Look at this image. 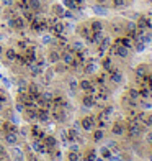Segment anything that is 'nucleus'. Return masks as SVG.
Instances as JSON below:
<instances>
[{"label":"nucleus","mask_w":152,"mask_h":161,"mask_svg":"<svg viewBox=\"0 0 152 161\" xmlns=\"http://www.w3.org/2000/svg\"><path fill=\"white\" fill-rule=\"evenodd\" d=\"M128 131H129V136H139L141 131H142L141 123L137 122L136 119H131V120H129V123H128Z\"/></svg>","instance_id":"1"},{"label":"nucleus","mask_w":152,"mask_h":161,"mask_svg":"<svg viewBox=\"0 0 152 161\" xmlns=\"http://www.w3.org/2000/svg\"><path fill=\"white\" fill-rule=\"evenodd\" d=\"M79 89H82L85 94H93L95 92V89H93V86L89 79H82V80H79Z\"/></svg>","instance_id":"2"},{"label":"nucleus","mask_w":152,"mask_h":161,"mask_svg":"<svg viewBox=\"0 0 152 161\" xmlns=\"http://www.w3.org/2000/svg\"><path fill=\"white\" fill-rule=\"evenodd\" d=\"M80 127L87 131H90V130L95 128V120H93L92 117H84V119L80 120Z\"/></svg>","instance_id":"3"},{"label":"nucleus","mask_w":152,"mask_h":161,"mask_svg":"<svg viewBox=\"0 0 152 161\" xmlns=\"http://www.w3.org/2000/svg\"><path fill=\"white\" fill-rule=\"evenodd\" d=\"M136 25H137V30H150V28H152L150 20H149V18H146V17L139 18V21H137Z\"/></svg>","instance_id":"4"},{"label":"nucleus","mask_w":152,"mask_h":161,"mask_svg":"<svg viewBox=\"0 0 152 161\" xmlns=\"http://www.w3.org/2000/svg\"><path fill=\"white\" fill-rule=\"evenodd\" d=\"M113 51H114V54H118L119 58H126L128 53H129V48H126V46H123L121 43H118V45L113 48Z\"/></svg>","instance_id":"5"},{"label":"nucleus","mask_w":152,"mask_h":161,"mask_svg":"<svg viewBox=\"0 0 152 161\" xmlns=\"http://www.w3.org/2000/svg\"><path fill=\"white\" fill-rule=\"evenodd\" d=\"M3 142H5V145H17V142H18V135L15 133V131L5 133V136H3Z\"/></svg>","instance_id":"6"},{"label":"nucleus","mask_w":152,"mask_h":161,"mask_svg":"<svg viewBox=\"0 0 152 161\" xmlns=\"http://www.w3.org/2000/svg\"><path fill=\"white\" fill-rule=\"evenodd\" d=\"M61 61L66 64V66H69V64H74L75 63V58H74V53L72 51H66L62 56H61Z\"/></svg>","instance_id":"7"},{"label":"nucleus","mask_w":152,"mask_h":161,"mask_svg":"<svg viewBox=\"0 0 152 161\" xmlns=\"http://www.w3.org/2000/svg\"><path fill=\"white\" fill-rule=\"evenodd\" d=\"M82 104L85 107H93L95 105V97H93V94H85L84 99H82Z\"/></svg>","instance_id":"8"},{"label":"nucleus","mask_w":152,"mask_h":161,"mask_svg":"<svg viewBox=\"0 0 152 161\" xmlns=\"http://www.w3.org/2000/svg\"><path fill=\"white\" fill-rule=\"evenodd\" d=\"M10 25H12L13 28H23V26H25V20L21 18V17H15V18L10 20Z\"/></svg>","instance_id":"9"},{"label":"nucleus","mask_w":152,"mask_h":161,"mask_svg":"<svg viewBox=\"0 0 152 161\" xmlns=\"http://www.w3.org/2000/svg\"><path fill=\"white\" fill-rule=\"evenodd\" d=\"M90 28H92V31H93V33H101V30H103V25H101V21L95 20V21H92Z\"/></svg>","instance_id":"10"},{"label":"nucleus","mask_w":152,"mask_h":161,"mask_svg":"<svg viewBox=\"0 0 152 161\" xmlns=\"http://www.w3.org/2000/svg\"><path fill=\"white\" fill-rule=\"evenodd\" d=\"M111 131H113L114 135H123V133H124V127H123L119 122H116V123H113V128H111Z\"/></svg>","instance_id":"11"},{"label":"nucleus","mask_w":152,"mask_h":161,"mask_svg":"<svg viewBox=\"0 0 152 161\" xmlns=\"http://www.w3.org/2000/svg\"><path fill=\"white\" fill-rule=\"evenodd\" d=\"M48 59H49V63L56 64V63H59V61H61V54H59V53H56V51H51L49 56H48Z\"/></svg>","instance_id":"12"},{"label":"nucleus","mask_w":152,"mask_h":161,"mask_svg":"<svg viewBox=\"0 0 152 161\" xmlns=\"http://www.w3.org/2000/svg\"><path fill=\"white\" fill-rule=\"evenodd\" d=\"M146 72H147V69H146V66H139V68L136 69V76L139 77V79H142L144 76H146Z\"/></svg>","instance_id":"13"},{"label":"nucleus","mask_w":152,"mask_h":161,"mask_svg":"<svg viewBox=\"0 0 152 161\" xmlns=\"http://www.w3.org/2000/svg\"><path fill=\"white\" fill-rule=\"evenodd\" d=\"M5 56L8 58L10 61H13L17 58V53H15V49H5Z\"/></svg>","instance_id":"14"},{"label":"nucleus","mask_w":152,"mask_h":161,"mask_svg":"<svg viewBox=\"0 0 152 161\" xmlns=\"http://www.w3.org/2000/svg\"><path fill=\"white\" fill-rule=\"evenodd\" d=\"M100 155H101V158L108 159V158H111V151L108 150V148H101V150H100Z\"/></svg>","instance_id":"15"},{"label":"nucleus","mask_w":152,"mask_h":161,"mask_svg":"<svg viewBox=\"0 0 152 161\" xmlns=\"http://www.w3.org/2000/svg\"><path fill=\"white\" fill-rule=\"evenodd\" d=\"M123 46H126V48H131V45H133V40L131 38H124L123 41H119Z\"/></svg>","instance_id":"16"},{"label":"nucleus","mask_w":152,"mask_h":161,"mask_svg":"<svg viewBox=\"0 0 152 161\" xmlns=\"http://www.w3.org/2000/svg\"><path fill=\"white\" fill-rule=\"evenodd\" d=\"M93 138H95V140H101V138H103V130L98 128L95 133H93Z\"/></svg>","instance_id":"17"},{"label":"nucleus","mask_w":152,"mask_h":161,"mask_svg":"<svg viewBox=\"0 0 152 161\" xmlns=\"http://www.w3.org/2000/svg\"><path fill=\"white\" fill-rule=\"evenodd\" d=\"M111 79L114 80V82H119V80H121V72H118V71H113V76H111Z\"/></svg>","instance_id":"18"},{"label":"nucleus","mask_w":152,"mask_h":161,"mask_svg":"<svg viewBox=\"0 0 152 161\" xmlns=\"http://www.w3.org/2000/svg\"><path fill=\"white\" fill-rule=\"evenodd\" d=\"M129 97H131V99H137V97H139V92H137L136 89H129Z\"/></svg>","instance_id":"19"},{"label":"nucleus","mask_w":152,"mask_h":161,"mask_svg":"<svg viewBox=\"0 0 152 161\" xmlns=\"http://www.w3.org/2000/svg\"><path fill=\"white\" fill-rule=\"evenodd\" d=\"M85 159H87V161H95V159H97V155H95V151H90L89 155L85 156Z\"/></svg>","instance_id":"20"},{"label":"nucleus","mask_w":152,"mask_h":161,"mask_svg":"<svg viewBox=\"0 0 152 161\" xmlns=\"http://www.w3.org/2000/svg\"><path fill=\"white\" fill-rule=\"evenodd\" d=\"M54 13H56V15H64L62 7H59V5H54Z\"/></svg>","instance_id":"21"},{"label":"nucleus","mask_w":152,"mask_h":161,"mask_svg":"<svg viewBox=\"0 0 152 161\" xmlns=\"http://www.w3.org/2000/svg\"><path fill=\"white\" fill-rule=\"evenodd\" d=\"M144 48H146V43H142V41H137L136 49H137V51H144Z\"/></svg>","instance_id":"22"},{"label":"nucleus","mask_w":152,"mask_h":161,"mask_svg":"<svg viewBox=\"0 0 152 161\" xmlns=\"http://www.w3.org/2000/svg\"><path fill=\"white\" fill-rule=\"evenodd\" d=\"M69 159L70 161H79V155L77 153H69Z\"/></svg>","instance_id":"23"},{"label":"nucleus","mask_w":152,"mask_h":161,"mask_svg":"<svg viewBox=\"0 0 152 161\" xmlns=\"http://www.w3.org/2000/svg\"><path fill=\"white\" fill-rule=\"evenodd\" d=\"M30 7H33V8H38L39 2H38V0H30Z\"/></svg>","instance_id":"24"},{"label":"nucleus","mask_w":152,"mask_h":161,"mask_svg":"<svg viewBox=\"0 0 152 161\" xmlns=\"http://www.w3.org/2000/svg\"><path fill=\"white\" fill-rule=\"evenodd\" d=\"M103 66H105L106 69H110L111 68V59H108V58H106V59L103 61Z\"/></svg>","instance_id":"25"},{"label":"nucleus","mask_w":152,"mask_h":161,"mask_svg":"<svg viewBox=\"0 0 152 161\" xmlns=\"http://www.w3.org/2000/svg\"><path fill=\"white\" fill-rule=\"evenodd\" d=\"M69 86H70V87H72V89H74V91H75V89H77V87H79V82H77V80H72V82H69Z\"/></svg>","instance_id":"26"},{"label":"nucleus","mask_w":152,"mask_h":161,"mask_svg":"<svg viewBox=\"0 0 152 161\" xmlns=\"http://www.w3.org/2000/svg\"><path fill=\"white\" fill-rule=\"evenodd\" d=\"M2 2H3V5L8 7V5H12V3H13V0H2Z\"/></svg>","instance_id":"27"},{"label":"nucleus","mask_w":152,"mask_h":161,"mask_svg":"<svg viewBox=\"0 0 152 161\" xmlns=\"http://www.w3.org/2000/svg\"><path fill=\"white\" fill-rule=\"evenodd\" d=\"M3 155H5V148H3L2 145H0V156H3Z\"/></svg>","instance_id":"28"},{"label":"nucleus","mask_w":152,"mask_h":161,"mask_svg":"<svg viewBox=\"0 0 152 161\" xmlns=\"http://www.w3.org/2000/svg\"><path fill=\"white\" fill-rule=\"evenodd\" d=\"M114 5H118V7L123 5V0H114Z\"/></svg>","instance_id":"29"},{"label":"nucleus","mask_w":152,"mask_h":161,"mask_svg":"<svg viewBox=\"0 0 152 161\" xmlns=\"http://www.w3.org/2000/svg\"><path fill=\"white\" fill-rule=\"evenodd\" d=\"M3 53H5V48H3V46H2V45H0V56H2V54H3Z\"/></svg>","instance_id":"30"},{"label":"nucleus","mask_w":152,"mask_h":161,"mask_svg":"<svg viewBox=\"0 0 152 161\" xmlns=\"http://www.w3.org/2000/svg\"><path fill=\"white\" fill-rule=\"evenodd\" d=\"M0 108H2V105H0Z\"/></svg>","instance_id":"31"}]
</instances>
